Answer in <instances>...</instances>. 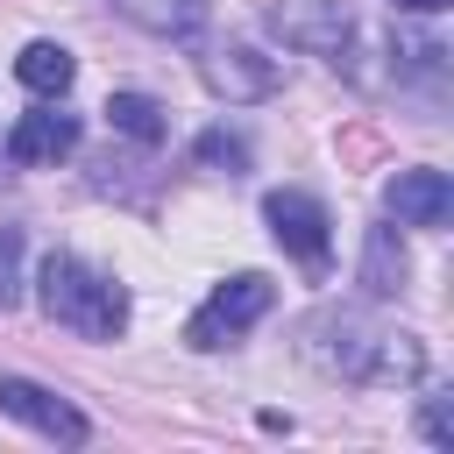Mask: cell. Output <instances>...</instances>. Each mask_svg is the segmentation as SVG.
Here are the masks:
<instances>
[{"instance_id":"obj_1","label":"cell","mask_w":454,"mask_h":454,"mask_svg":"<svg viewBox=\"0 0 454 454\" xmlns=\"http://www.w3.org/2000/svg\"><path fill=\"white\" fill-rule=\"evenodd\" d=\"M305 355L340 376V383H419L426 376V348L419 333H397V326H376L362 312H319L305 326Z\"/></svg>"},{"instance_id":"obj_2","label":"cell","mask_w":454,"mask_h":454,"mask_svg":"<svg viewBox=\"0 0 454 454\" xmlns=\"http://www.w3.org/2000/svg\"><path fill=\"white\" fill-rule=\"evenodd\" d=\"M35 305H43V319H57V326H71V333H85V340H121V333H128V284L106 277V270H92V262L71 255V248H50V255H43V270H35Z\"/></svg>"},{"instance_id":"obj_3","label":"cell","mask_w":454,"mask_h":454,"mask_svg":"<svg viewBox=\"0 0 454 454\" xmlns=\"http://www.w3.org/2000/svg\"><path fill=\"white\" fill-rule=\"evenodd\" d=\"M262 21H270V35L284 50H305L319 64H348L355 57V14L340 0H270Z\"/></svg>"},{"instance_id":"obj_4","label":"cell","mask_w":454,"mask_h":454,"mask_svg":"<svg viewBox=\"0 0 454 454\" xmlns=\"http://www.w3.org/2000/svg\"><path fill=\"white\" fill-rule=\"evenodd\" d=\"M270 298H277V284H270L262 270H241V277H227V284L184 319V340H192L199 355H213V348H227L234 333H248V326L270 312Z\"/></svg>"},{"instance_id":"obj_5","label":"cell","mask_w":454,"mask_h":454,"mask_svg":"<svg viewBox=\"0 0 454 454\" xmlns=\"http://www.w3.org/2000/svg\"><path fill=\"white\" fill-rule=\"evenodd\" d=\"M0 419L43 433V440H57V447H85V440H92V419H85L64 390H50V383H35V376H0Z\"/></svg>"},{"instance_id":"obj_6","label":"cell","mask_w":454,"mask_h":454,"mask_svg":"<svg viewBox=\"0 0 454 454\" xmlns=\"http://www.w3.org/2000/svg\"><path fill=\"white\" fill-rule=\"evenodd\" d=\"M199 78H206V92L227 99V106H255V99H277V92H284V64L262 57V50H248V43H213V50L199 57Z\"/></svg>"},{"instance_id":"obj_7","label":"cell","mask_w":454,"mask_h":454,"mask_svg":"<svg viewBox=\"0 0 454 454\" xmlns=\"http://www.w3.org/2000/svg\"><path fill=\"white\" fill-rule=\"evenodd\" d=\"M262 220H270V234H277V248H284V255H298L305 270H326L333 220H326V206H319L312 192H298V184L262 192Z\"/></svg>"},{"instance_id":"obj_8","label":"cell","mask_w":454,"mask_h":454,"mask_svg":"<svg viewBox=\"0 0 454 454\" xmlns=\"http://www.w3.org/2000/svg\"><path fill=\"white\" fill-rule=\"evenodd\" d=\"M383 213H390L397 227H447V220H454V184H447V170H433V163L397 170V177L383 184Z\"/></svg>"},{"instance_id":"obj_9","label":"cell","mask_w":454,"mask_h":454,"mask_svg":"<svg viewBox=\"0 0 454 454\" xmlns=\"http://www.w3.org/2000/svg\"><path fill=\"white\" fill-rule=\"evenodd\" d=\"M78 149V114H64L57 99H43L35 114H21L7 128V156L14 163H64Z\"/></svg>"},{"instance_id":"obj_10","label":"cell","mask_w":454,"mask_h":454,"mask_svg":"<svg viewBox=\"0 0 454 454\" xmlns=\"http://www.w3.org/2000/svg\"><path fill=\"white\" fill-rule=\"evenodd\" d=\"M411 284V255L397 241V227H369L362 234V291L369 298H404Z\"/></svg>"},{"instance_id":"obj_11","label":"cell","mask_w":454,"mask_h":454,"mask_svg":"<svg viewBox=\"0 0 454 454\" xmlns=\"http://www.w3.org/2000/svg\"><path fill=\"white\" fill-rule=\"evenodd\" d=\"M14 78H21L35 99H64V92H71V78H78V57H71L64 43H21Z\"/></svg>"},{"instance_id":"obj_12","label":"cell","mask_w":454,"mask_h":454,"mask_svg":"<svg viewBox=\"0 0 454 454\" xmlns=\"http://www.w3.org/2000/svg\"><path fill=\"white\" fill-rule=\"evenodd\" d=\"M106 128L128 135V142H142V149H156V142L170 135V114H163V99H149V92H114V99H106Z\"/></svg>"},{"instance_id":"obj_13","label":"cell","mask_w":454,"mask_h":454,"mask_svg":"<svg viewBox=\"0 0 454 454\" xmlns=\"http://www.w3.org/2000/svg\"><path fill=\"white\" fill-rule=\"evenodd\" d=\"M114 7L149 35H192L206 21V0H114Z\"/></svg>"},{"instance_id":"obj_14","label":"cell","mask_w":454,"mask_h":454,"mask_svg":"<svg viewBox=\"0 0 454 454\" xmlns=\"http://www.w3.org/2000/svg\"><path fill=\"white\" fill-rule=\"evenodd\" d=\"M192 156H199L206 170H220V177H241V170H248V142L227 135V128H206V135L192 142Z\"/></svg>"},{"instance_id":"obj_15","label":"cell","mask_w":454,"mask_h":454,"mask_svg":"<svg viewBox=\"0 0 454 454\" xmlns=\"http://www.w3.org/2000/svg\"><path fill=\"white\" fill-rule=\"evenodd\" d=\"M21 305V227H0V312Z\"/></svg>"},{"instance_id":"obj_16","label":"cell","mask_w":454,"mask_h":454,"mask_svg":"<svg viewBox=\"0 0 454 454\" xmlns=\"http://www.w3.org/2000/svg\"><path fill=\"white\" fill-rule=\"evenodd\" d=\"M419 433H426L433 447H454V433H447V397H426V411H419Z\"/></svg>"},{"instance_id":"obj_17","label":"cell","mask_w":454,"mask_h":454,"mask_svg":"<svg viewBox=\"0 0 454 454\" xmlns=\"http://www.w3.org/2000/svg\"><path fill=\"white\" fill-rule=\"evenodd\" d=\"M390 7H404V14H440V7H454V0H390Z\"/></svg>"}]
</instances>
